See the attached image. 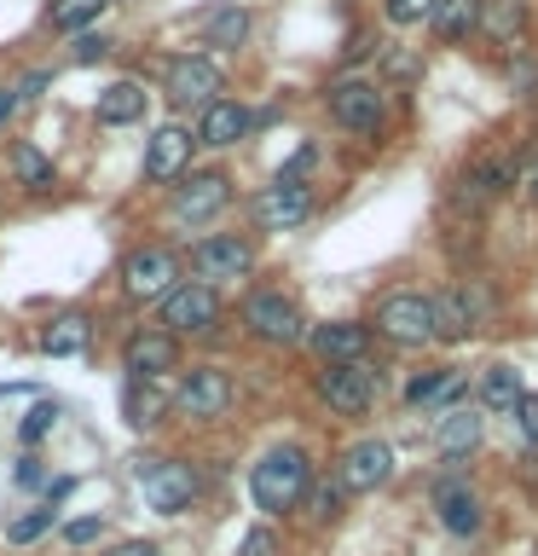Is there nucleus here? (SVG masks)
Wrapping results in <instances>:
<instances>
[{"label":"nucleus","instance_id":"nucleus-1","mask_svg":"<svg viewBox=\"0 0 538 556\" xmlns=\"http://www.w3.org/2000/svg\"><path fill=\"white\" fill-rule=\"evenodd\" d=\"M312 493V458L302 446H272L267 458L249 469V498L260 516H290L302 510Z\"/></svg>","mask_w":538,"mask_h":556},{"label":"nucleus","instance_id":"nucleus-2","mask_svg":"<svg viewBox=\"0 0 538 556\" xmlns=\"http://www.w3.org/2000/svg\"><path fill=\"white\" fill-rule=\"evenodd\" d=\"M180 255L168 250V243H133L128 255H121V295L128 302H163V295L180 285Z\"/></svg>","mask_w":538,"mask_h":556},{"label":"nucleus","instance_id":"nucleus-3","mask_svg":"<svg viewBox=\"0 0 538 556\" xmlns=\"http://www.w3.org/2000/svg\"><path fill=\"white\" fill-rule=\"evenodd\" d=\"M163 99L174 111H203V104L226 99V70L208 59V52H180L163 70Z\"/></svg>","mask_w":538,"mask_h":556},{"label":"nucleus","instance_id":"nucleus-4","mask_svg":"<svg viewBox=\"0 0 538 556\" xmlns=\"http://www.w3.org/2000/svg\"><path fill=\"white\" fill-rule=\"evenodd\" d=\"M226 203H232V174L226 168H197V174H180V180H174L168 220L174 226H208Z\"/></svg>","mask_w":538,"mask_h":556},{"label":"nucleus","instance_id":"nucleus-5","mask_svg":"<svg viewBox=\"0 0 538 556\" xmlns=\"http://www.w3.org/2000/svg\"><path fill=\"white\" fill-rule=\"evenodd\" d=\"M324 111H330V122L336 128H347V134H359V139H376L382 134V87L376 81H364V76H336L324 87Z\"/></svg>","mask_w":538,"mask_h":556},{"label":"nucleus","instance_id":"nucleus-6","mask_svg":"<svg viewBox=\"0 0 538 556\" xmlns=\"http://www.w3.org/2000/svg\"><path fill=\"white\" fill-rule=\"evenodd\" d=\"M243 330L267 348H295L307 337V319L284 290H249L243 295Z\"/></svg>","mask_w":538,"mask_h":556},{"label":"nucleus","instance_id":"nucleus-7","mask_svg":"<svg viewBox=\"0 0 538 556\" xmlns=\"http://www.w3.org/2000/svg\"><path fill=\"white\" fill-rule=\"evenodd\" d=\"M139 493H145V504L156 516H185L197 504L203 481L185 458H145L139 464Z\"/></svg>","mask_w":538,"mask_h":556},{"label":"nucleus","instance_id":"nucleus-8","mask_svg":"<svg viewBox=\"0 0 538 556\" xmlns=\"http://www.w3.org/2000/svg\"><path fill=\"white\" fill-rule=\"evenodd\" d=\"M156 307H163L168 337H215V325H220V290L197 285V278H180Z\"/></svg>","mask_w":538,"mask_h":556},{"label":"nucleus","instance_id":"nucleus-9","mask_svg":"<svg viewBox=\"0 0 538 556\" xmlns=\"http://www.w3.org/2000/svg\"><path fill=\"white\" fill-rule=\"evenodd\" d=\"M121 377L128 382H163L168 371H180V337H168L163 325H139L121 337Z\"/></svg>","mask_w":538,"mask_h":556},{"label":"nucleus","instance_id":"nucleus-10","mask_svg":"<svg viewBox=\"0 0 538 556\" xmlns=\"http://www.w3.org/2000/svg\"><path fill=\"white\" fill-rule=\"evenodd\" d=\"M191 273H197V285H238V278L255 273V243L238 238V232H208L191 243Z\"/></svg>","mask_w":538,"mask_h":556},{"label":"nucleus","instance_id":"nucleus-11","mask_svg":"<svg viewBox=\"0 0 538 556\" xmlns=\"http://www.w3.org/2000/svg\"><path fill=\"white\" fill-rule=\"evenodd\" d=\"M174 412H185L191 424H215V417L232 412V377L220 365H191L174 382Z\"/></svg>","mask_w":538,"mask_h":556},{"label":"nucleus","instance_id":"nucleus-12","mask_svg":"<svg viewBox=\"0 0 538 556\" xmlns=\"http://www.w3.org/2000/svg\"><path fill=\"white\" fill-rule=\"evenodd\" d=\"M191 151H197V134L180 128V122H163L145 139V156H139V174L151 186H174L180 174H191Z\"/></svg>","mask_w":538,"mask_h":556},{"label":"nucleus","instance_id":"nucleus-13","mask_svg":"<svg viewBox=\"0 0 538 556\" xmlns=\"http://www.w3.org/2000/svg\"><path fill=\"white\" fill-rule=\"evenodd\" d=\"M376 330H382L388 342H399V348H423V342H434V307H428V295H417V290L382 295Z\"/></svg>","mask_w":538,"mask_h":556},{"label":"nucleus","instance_id":"nucleus-14","mask_svg":"<svg viewBox=\"0 0 538 556\" xmlns=\"http://www.w3.org/2000/svg\"><path fill=\"white\" fill-rule=\"evenodd\" d=\"M319 400L336 417H364L371 412V400H376V371L371 365H324L319 371Z\"/></svg>","mask_w":538,"mask_h":556},{"label":"nucleus","instance_id":"nucleus-15","mask_svg":"<svg viewBox=\"0 0 538 556\" xmlns=\"http://www.w3.org/2000/svg\"><path fill=\"white\" fill-rule=\"evenodd\" d=\"M307 215H312V191L302 180L272 174V186H260V198H255V226L260 232H295V226H307Z\"/></svg>","mask_w":538,"mask_h":556},{"label":"nucleus","instance_id":"nucleus-16","mask_svg":"<svg viewBox=\"0 0 538 556\" xmlns=\"http://www.w3.org/2000/svg\"><path fill=\"white\" fill-rule=\"evenodd\" d=\"M428 307H434V337L463 342L469 330H481V325H486V313H492V290H481V285L446 290V295H434Z\"/></svg>","mask_w":538,"mask_h":556},{"label":"nucleus","instance_id":"nucleus-17","mask_svg":"<svg viewBox=\"0 0 538 556\" xmlns=\"http://www.w3.org/2000/svg\"><path fill=\"white\" fill-rule=\"evenodd\" d=\"M249 128H255V111L243 99H215V104H203L197 111V146H208V151H232V146H243L249 139Z\"/></svg>","mask_w":538,"mask_h":556},{"label":"nucleus","instance_id":"nucleus-18","mask_svg":"<svg viewBox=\"0 0 538 556\" xmlns=\"http://www.w3.org/2000/svg\"><path fill=\"white\" fill-rule=\"evenodd\" d=\"M388 476H394V446H388V441H359V446H347V452H342V469H336L342 493H376Z\"/></svg>","mask_w":538,"mask_h":556},{"label":"nucleus","instance_id":"nucleus-19","mask_svg":"<svg viewBox=\"0 0 538 556\" xmlns=\"http://www.w3.org/2000/svg\"><path fill=\"white\" fill-rule=\"evenodd\" d=\"M87 348H93V313L87 307H64L41 325V354L47 359H76Z\"/></svg>","mask_w":538,"mask_h":556},{"label":"nucleus","instance_id":"nucleus-20","mask_svg":"<svg viewBox=\"0 0 538 556\" xmlns=\"http://www.w3.org/2000/svg\"><path fill=\"white\" fill-rule=\"evenodd\" d=\"M307 342H312V354H319L324 365H359L364 354H371V325L336 319V325H319Z\"/></svg>","mask_w":538,"mask_h":556},{"label":"nucleus","instance_id":"nucleus-21","mask_svg":"<svg viewBox=\"0 0 538 556\" xmlns=\"http://www.w3.org/2000/svg\"><path fill=\"white\" fill-rule=\"evenodd\" d=\"M145 81H133V76H121L111 87H99V104H93V116H99V128H133V122H145Z\"/></svg>","mask_w":538,"mask_h":556},{"label":"nucleus","instance_id":"nucleus-22","mask_svg":"<svg viewBox=\"0 0 538 556\" xmlns=\"http://www.w3.org/2000/svg\"><path fill=\"white\" fill-rule=\"evenodd\" d=\"M7 163H12V186H24L29 198H47V191L59 186V163H52L35 139H12Z\"/></svg>","mask_w":538,"mask_h":556},{"label":"nucleus","instance_id":"nucleus-23","mask_svg":"<svg viewBox=\"0 0 538 556\" xmlns=\"http://www.w3.org/2000/svg\"><path fill=\"white\" fill-rule=\"evenodd\" d=\"M121 424L128 429H163L174 394H163V382H121Z\"/></svg>","mask_w":538,"mask_h":556},{"label":"nucleus","instance_id":"nucleus-24","mask_svg":"<svg viewBox=\"0 0 538 556\" xmlns=\"http://www.w3.org/2000/svg\"><path fill=\"white\" fill-rule=\"evenodd\" d=\"M434 516H440V528L458 533V539L481 533V498L469 493L463 481H440V486H434Z\"/></svg>","mask_w":538,"mask_h":556},{"label":"nucleus","instance_id":"nucleus-25","mask_svg":"<svg viewBox=\"0 0 538 556\" xmlns=\"http://www.w3.org/2000/svg\"><path fill=\"white\" fill-rule=\"evenodd\" d=\"M428 24H434V35H440L446 47H458V41H469V35L481 29V0H434Z\"/></svg>","mask_w":538,"mask_h":556},{"label":"nucleus","instance_id":"nucleus-26","mask_svg":"<svg viewBox=\"0 0 538 556\" xmlns=\"http://www.w3.org/2000/svg\"><path fill=\"white\" fill-rule=\"evenodd\" d=\"M249 41V7H238V0H226V7L208 12L203 24V47H220V52H238Z\"/></svg>","mask_w":538,"mask_h":556},{"label":"nucleus","instance_id":"nucleus-27","mask_svg":"<svg viewBox=\"0 0 538 556\" xmlns=\"http://www.w3.org/2000/svg\"><path fill=\"white\" fill-rule=\"evenodd\" d=\"M434 441H440V452H451V458L475 452V446H481V412H469V406L440 412V424H434Z\"/></svg>","mask_w":538,"mask_h":556},{"label":"nucleus","instance_id":"nucleus-28","mask_svg":"<svg viewBox=\"0 0 538 556\" xmlns=\"http://www.w3.org/2000/svg\"><path fill=\"white\" fill-rule=\"evenodd\" d=\"M469 389L463 382V371H423V377H411V389H406V406H440V412H451V400H458Z\"/></svg>","mask_w":538,"mask_h":556},{"label":"nucleus","instance_id":"nucleus-29","mask_svg":"<svg viewBox=\"0 0 538 556\" xmlns=\"http://www.w3.org/2000/svg\"><path fill=\"white\" fill-rule=\"evenodd\" d=\"M481 29L498 47H515L521 29H527V0H481Z\"/></svg>","mask_w":538,"mask_h":556},{"label":"nucleus","instance_id":"nucleus-30","mask_svg":"<svg viewBox=\"0 0 538 556\" xmlns=\"http://www.w3.org/2000/svg\"><path fill=\"white\" fill-rule=\"evenodd\" d=\"M104 12H111V0H52V7H47V24L59 29V35H87Z\"/></svg>","mask_w":538,"mask_h":556},{"label":"nucleus","instance_id":"nucleus-31","mask_svg":"<svg viewBox=\"0 0 538 556\" xmlns=\"http://www.w3.org/2000/svg\"><path fill=\"white\" fill-rule=\"evenodd\" d=\"M481 406L486 412H515L521 406V371L515 365H486L481 371Z\"/></svg>","mask_w":538,"mask_h":556},{"label":"nucleus","instance_id":"nucleus-32","mask_svg":"<svg viewBox=\"0 0 538 556\" xmlns=\"http://www.w3.org/2000/svg\"><path fill=\"white\" fill-rule=\"evenodd\" d=\"M59 400H35V406L24 412V424H17V441H24V446H41L47 441V434L52 429H59Z\"/></svg>","mask_w":538,"mask_h":556},{"label":"nucleus","instance_id":"nucleus-33","mask_svg":"<svg viewBox=\"0 0 538 556\" xmlns=\"http://www.w3.org/2000/svg\"><path fill=\"white\" fill-rule=\"evenodd\" d=\"M52 521H59V510H47V504L29 510V516H12L7 521V545H35L41 533H52Z\"/></svg>","mask_w":538,"mask_h":556},{"label":"nucleus","instance_id":"nucleus-34","mask_svg":"<svg viewBox=\"0 0 538 556\" xmlns=\"http://www.w3.org/2000/svg\"><path fill=\"white\" fill-rule=\"evenodd\" d=\"M116 52V41L104 29H87V35H76V47H69V64H104Z\"/></svg>","mask_w":538,"mask_h":556},{"label":"nucleus","instance_id":"nucleus-35","mask_svg":"<svg viewBox=\"0 0 538 556\" xmlns=\"http://www.w3.org/2000/svg\"><path fill=\"white\" fill-rule=\"evenodd\" d=\"M307 504H312V521H336L342 516V504H347V493H342V481H312V493H307Z\"/></svg>","mask_w":538,"mask_h":556},{"label":"nucleus","instance_id":"nucleus-36","mask_svg":"<svg viewBox=\"0 0 538 556\" xmlns=\"http://www.w3.org/2000/svg\"><path fill=\"white\" fill-rule=\"evenodd\" d=\"M59 533H64L69 551H87V545H99V539H104V516H69Z\"/></svg>","mask_w":538,"mask_h":556},{"label":"nucleus","instance_id":"nucleus-37","mask_svg":"<svg viewBox=\"0 0 538 556\" xmlns=\"http://www.w3.org/2000/svg\"><path fill=\"white\" fill-rule=\"evenodd\" d=\"M428 12H434V0H382V17L399 29H411V24H428Z\"/></svg>","mask_w":538,"mask_h":556},{"label":"nucleus","instance_id":"nucleus-38","mask_svg":"<svg viewBox=\"0 0 538 556\" xmlns=\"http://www.w3.org/2000/svg\"><path fill=\"white\" fill-rule=\"evenodd\" d=\"M238 556H278V533L272 528H249L238 539Z\"/></svg>","mask_w":538,"mask_h":556},{"label":"nucleus","instance_id":"nucleus-39","mask_svg":"<svg viewBox=\"0 0 538 556\" xmlns=\"http://www.w3.org/2000/svg\"><path fill=\"white\" fill-rule=\"evenodd\" d=\"M510 81H515V93H538V64L527 59V52H515V64H510Z\"/></svg>","mask_w":538,"mask_h":556},{"label":"nucleus","instance_id":"nucleus-40","mask_svg":"<svg viewBox=\"0 0 538 556\" xmlns=\"http://www.w3.org/2000/svg\"><path fill=\"white\" fill-rule=\"evenodd\" d=\"M515 424H521V434H527V441H538V394H521Z\"/></svg>","mask_w":538,"mask_h":556},{"label":"nucleus","instance_id":"nucleus-41","mask_svg":"<svg viewBox=\"0 0 538 556\" xmlns=\"http://www.w3.org/2000/svg\"><path fill=\"white\" fill-rule=\"evenodd\" d=\"M17 486H47V464L35 458V452H29V458H17Z\"/></svg>","mask_w":538,"mask_h":556},{"label":"nucleus","instance_id":"nucleus-42","mask_svg":"<svg viewBox=\"0 0 538 556\" xmlns=\"http://www.w3.org/2000/svg\"><path fill=\"white\" fill-rule=\"evenodd\" d=\"M99 556H163V545H151V539H121V545L99 551Z\"/></svg>","mask_w":538,"mask_h":556},{"label":"nucleus","instance_id":"nucleus-43","mask_svg":"<svg viewBox=\"0 0 538 556\" xmlns=\"http://www.w3.org/2000/svg\"><path fill=\"white\" fill-rule=\"evenodd\" d=\"M312 163H319V151H312V146H302V151H295V156H290V163L278 168V174H284V180H302V174H307Z\"/></svg>","mask_w":538,"mask_h":556},{"label":"nucleus","instance_id":"nucleus-44","mask_svg":"<svg viewBox=\"0 0 538 556\" xmlns=\"http://www.w3.org/2000/svg\"><path fill=\"white\" fill-rule=\"evenodd\" d=\"M17 104H24V99H17V81H7V87H0V128L17 116Z\"/></svg>","mask_w":538,"mask_h":556},{"label":"nucleus","instance_id":"nucleus-45","mask_svg":"<svg viewBox=\"0 0 538 556\" xmlns=\"http://www.w3.org/2000/svg\"><path fill=\"white\" fill-rule=\"evenodd\" d=\"M527 191H533V198H538V168H533V174H527Z\"/></svg>","mask_w":538,"mask_h":556},{"label":"nucleus","instance_id":"nucleus-46","mask_svg":"<svg viewBox=\"0 0 538 556\" xmlns=\"http://www.w3.org/2000/svg\"><path fill=\"white\" fill-rule=\"evenodd\" d=\"M111 7H116V0H111Z\"/></svg>","mask_w":538,"mask_h":556}]
</instances>
